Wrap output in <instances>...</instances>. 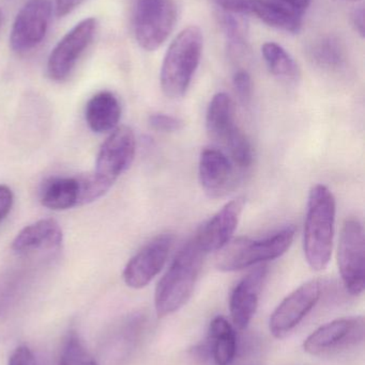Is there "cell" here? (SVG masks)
<instances>
[{"label": "cell", "mask_w": 365, "mask_h": 365, "mask_svg": "<svg viewBox=\"0 0 365 365\" xmlns=\"http://www.w3.org/2000/svg\"><path fill=\"white\" fill-rule=\"evenodd\" d=\"M206 255L193 237L176 255L154 293V308L159 319L177 312L189 302Z\"/></svg>", "instance_id": "cell-1"}, {"label": "cell", "mask_w": 365, "mask_h": 365, "mask_svg": "<svg viewBox=\"0 0 365 365\" xmlns=\"http://www.w3.org/2000/svg\"><path fill=\"white\" fill-rule=\"evenodd\" d=\"M336 201L326 185L311 189L304 223V251L309 266L321 272L331 259L334 249Z\"/></svg>", "instance_id": "cell-2"}, {"label": "cell", "mask_w": 365, "mask_h": 365, "mask_svg": "<svg viewBox=\"0 0 365 365\" xmlns=\"http://www.w3.org/2000/svg\"><path fill=\"white\" fill-rule=\"evenodd\" d=\"M203 46V32L197 26L184 28L174 38L161 68V88L165 96L180 98L186 93L201 62Z\"/></svg>", "instance_id": "cell-3"}, {"label": "cell", "mask_w": 365, "mask_h": 365, "mask_svg": "<svg viewBox=\"0 0 365 365\" xmlns=\"http://www.w3.org/2000/svg\"><path fill=\"white\" fill-rule=\"evenodd\" d=\"M295 235V227L287 225L264 238L231 240L216 253V268L221 272H238L274 261L289 250Z\"/></svg>", "instance_id": "cell-4"}, {"label": "cell", "mask_w": 365, "mask_h": 365, "mask_svg": "<svg viewBox=\"0 0 365 365\" xmlns=\"http://www.w3.org/2000/svg\"><path fill=\"white\" fill-rule=\"evenodd\" d=\"M206 128L210 139L225 149L231 162L239 169L253 163V149L246 135L236 121V108L229 94L219 92L210 101L206 113Z\"/></svg>", "instance_id": "cell-5"}, {"label": "cell", "mask_w": 365, "mask_h": 365, "mask_svg": "<svg viewBox=\"0 0 365 365\" xmlns=\"http://www.w3.org/2000/svg\"><path fill=\"white\" fill-rule=\"evenodd\" d=\"M177 21L174 0H133V29L141 48L156 51L169 38Z\"/></svg>", "instance_id": "cell-6"}, {"label": "cell", "mask_w": 365, "mask_h": 365, "mask_svg": "<svg viewBox=\"0 0 365 365\" xmlns=\"http://www.w3.org/2000/svg\"><path fill=\"white\" fill-rule=\"evenodd\" d=\"M338 265L345 289L360 296L365 289V236L359 219H347L341 231Z\"/></svg>", "instance_id": "cell-7"}, {"label": "cell", "mask_w": 365, "mask_h": 365, "mask_svg": "<svg viewBox=\"0 0 365 365\" xmlns=\"http://www.w3.org/2000/svg\"><path fill=\"white\" fill-rule=\"evenodd\" d=\"M364 317H343L321 326L304 343L306 354L316 357L329 356L357 346L364 341Z\"/></svg>", "instance_id": "cell-8"}, {"label": "cell", "mask_w": 365, "mask_h": 365, "mask_svg": "<svg viewBox=\"0 0 365 365\" xmlns=\"http://www.w3.org/2000/svg\"><path fill=\"white\" fill-rule=\"evenodd\" d=\"M96 29L98 21L96 19H85L57 43L47 60V75L51 81H64L70 76L79 58L91 45Z\"/></svg>", "instance_id": "cell-9"}, {"label": "cell", "mask_w": 365, "mask_h": 365, "mask_svg": "<svg viewBox=\"0 0 365 365\" xmlns=\"http://www.w3.org/2000/svg\"><path fill=\"white\" fill-rule=\"evenodd\" d=\"M321 283L311 280L296 289L276 307L269 319L270 334L276 339L289 336L321 299Z\"/></svg>", "instance_id": "cell-10"}, {"label": "cell", "mask_w": 365, "mask_h": 365, "mask_svg": "<svg viewBox=\"0 0 365 365\" xmlns=\"http://www.w3.org/2000/svg\"><path fill=\"white\" fill-rule=\"evenodd\" d=\"M174 242L173 234L164 233L147 242L124 267V283L134 289L147 287L166 264Z\"/></svg>", "instance_id": "cell-11"}, {"label": "cell", "mask_w": 365, "mask_h": 365, "mask_svg": "<svg viewBox=\"0 0 365 365\" xmlns=\"http://www.w3.org/2000/svg\"><path fill=\"white\" fill-rule=\"evenodd\" d=\"M135 152L136 139L133 130L126 125L115 128L99 151L94 173L113 186L130 168Z\"/></svg>", "instance_id": "cell-12"}, {"label": "cell", "mask_w": 365, "mask_h": 365, "mask_svg": "<svg viewBox=\"0 0 365 365\" xmlns=\"http://www.w3.org/2000/svg\"><path fill=\"white\" fill-rule=\"evenodd\" d=\"M49 0H30L15 17L10 44L15 53H24L38 46L46 36L51 19Z\"/></svg>", "instance_id": "cell-13"}, {"label": "cell", "mask_w": 365, "mask_h": 365, "mask_svg": "<svg viewBox=\"0 0 365 365\" xmlns=\"http://www.w3.org/2000/svg\"><path fill=\"white\" fill-rule=\"evenodd\" d=\"M244 205V197L231 200L199 227L193 238L206 255L218 252L233 240Z\"/></svg>", "instance_id": "cell-14"}, {"label": "cell", "mask_w": 365, "mask_h": 365, "mask_svg": "<svg viewBox=\"0 0 365 365\" xmlns=\"http://www.w3.org/2000/svg\"><path fill=\"white\" fill-rule=\"evenodd\" d=\"M237 167L219 148H206L199 156V177L210 197H222L233 189Z\"/></svg>", "instance_id": "cell-15"}, {"label": "cell", "mask_w": 365, "mask_h": 365, "mask_svg": "<svg viewBox=\"0 0 365 365\" xmlns=\"http://www.w3.org/2000/svg\"><path fill=\"white\" fill-rule=\"evenodd\" d=\"M267 276L268 266L266 264L256 266L231 292L229 311L234 325L238 329L246 330L252 322Z\"/></svg>", "instance_id": "cell-16"}, {"label": "cell", "mask_w": 365, "mask_h": 365, "mask_svg": "<svg viewBox=\"0 0 365 365\" xmlns=\"http://www.w3.org/2000/svg\"><path fill=\"white\" fill-rule=\"evenodd\" d=\"M220 10L239 15H255L270 27L297 34L302 17L272 4L269 0H212Z\"/></svg>", "instance_id": "cell-17"}, {"label": "cell", "mask_w": 365, "mask_h": 365, "mask_svg": "<svg viewBox=\"0 0 365 365\" xmlns=\"http://www.w3.org/2000/svg\"><path fill=\"white\" fill-rule=\"evenodd\" d=\"M64 234L59 223L54 219H41L24 227L12 242V249L17 253L51 250L60 247Z\"/></svg>", "instance_id": "cell-18"}, {"label": "cell", "mask_w": 365, "mask_h": 365, "mask_svg": "<svg viewBox=\"0 0 365 365\" xmlns=\"http://www.w3.org/2000/svg\"><path fill=\"white\" fill-rule=\"evenodd\" d=\"M86 122L92 132L103 134L117 128L121 106L115 94L102 91L90 98L86 106Z\"/></svg>", "instance_id": "cell-19"}, {"label": "cell", "mask_w": 365, "mask_h": 365, "mask_svg": "<svg viewBox=\"0 0 365 365\" xmlns=\"http://www.w3.org/2000/svg\"><path fill=\"white\" fill-rule=\"evenodd\" d=\"M206 341L216 365L233 364L238 351L237 334L226 319L216 317L212 319Z\"/></svg>", "instance_id": "cell-20"}, {"label": "cell", "mask_w": 365, "mask_h": 365, "mask_svg": "<svg viewBox=\"0 0 365 365\" xmlns=\"http://www.w3.org/2000/svg\"><path fill=\"white\" fill-rule=\"evenodd\" d=\"M77 178H54L43 185L40 201L53 210H66L79 206Z\"/></svg>", "instance_id": "cell-21"}, {"label": "cell", "mask_w": 365, "mask_h": 365, "mask_svg": "<svg viewBox=\"0 0 365 365\" xmlns=\"http://www.w3.org/2000/svg\"><path fill=\"white\" fill-rule=\"evenodd\" d=\"M309 58L315 66L327 72H340L346 64V53L336 36L317 38L309 46Z\"/></svg>", "instance_id": "cell-22"}, {"label": "cell", "mask_w": 365, "mask_h": 365, "mask_svg": "<svg viewBox=\"0 0 365 365\" xmlns=\"http://www.w3.org/2000/svg\"><path fill=\"white\" fill-rule=\"evenodd\" d=\"M261 53L268 68L274 76L287 81H296L299 77L297 63L281 45L274 42L265 43Z\"/></svg>", "instance_id": "cell-23"}, {"label": "cell", "mask_w": 365, "mask_h": 365, "mask_svg": "<svg viewBox=\"0 0 365 365\" xmlns=\"http://www.w3.org/2000/svg\"><path fill=\"white\" fill-rule=\"evenodd\" d=\"M218 17L229 41V51L234 53L244 51L248 44V25L244 15L220 10Z\"/></svg>", "instance_id": "cell-24"}, {"label": "cell", "mask_w": 365, "mask_h": 365, "mask_svg": "<svg viewBox=\"0 0 365 365\" xmlns=\"http://www.w3.org/2000/svg\"><path fill=\"white\" fill-rule=\"evenodd\" d=\"M57 365H98L84 347L76 334L72 332L64 341Z\"/></svg>", "instance_id": "cell-25"}, {"label": "cell", "mask_w": 365, "mask_h": 365, "mask_svg": "<svg viewBox=\"0 0 365 365\" xmlns=\"http://www.w3.org/2000/svg\"><path fill=\"white\" fill-rule=\"evenodd\" d=\"M79 206L91 203L102 197L111 188V185L101 179L96 173L79 175Z\"/></svg>", "instance_id": "cell-26"}, {"label": "cell", "mask_w": 365, "mask_h": 365, "mask_svg": "<svg viewBox=\"0 0 365 365\" xmlns=\"http://www.w3.org/2000/svg\"><path fill=\"white\" fill-rule=\"evenodd\" d=\"M148 121H149V125L156 132H179L184 126V121L179 118L162 113H152Z\"/></svg>", "instance_id": "cell-27"}, {"label": "cell", "mask_w": 365, "mask_h": 365, "mask_svg": "<svg viewBox=\"0 0 365 365\" xmlns=\"http://www.w3.org/2000/svg\"><path fill=\"white\" fill-rule=\"evenodd\" d=\"M234 89L240 102L249 105L252 101L253 83L251 75L246 71L239 70L235 73L233 79Z\"/></svg>", "instance_id": "cell-28"}, {"label": "cell", "mask_w": 365, "mask_h": 365, "mask_svg": "<svg viewBox=\"0 0 365 365\" xmlns=\"http://www.w3.org/2000/svg\"><path fill=\"white\" fill-rule=\"evenodd\" d=\"M269 1L289 12L302 17L306 9L310 6L311 0H269Z\"/></svg>", "instance_id": "cell-29"}, {"label": "cell", "mask_w": 365, "mask_h": 365, "mask_svg": "<svg viewBox=\"0 0 365 365\" xmlns=\"http://www.w3.org/2000/svg\"><path fill=\"white\" fill-rule=\"evenodd\" d=\"M8 365H36L34 354L27 346H19L13 351Z\"/></svg>", "instance_id": "cell-30"}, {"label": "cell", "mask_w": 365, "mask_h": 365, "mask_svg": "<svg viewBox=\"0 0 365 365\" xmlns=\"http://www.w3.org/2000/svg\"><path fill=\"white\" fill-rule=\"evenodd\" d=\"M12 205V190L6 185H0V222L8 216Z\"/></svg>", "instance_id": "cell-31"}, {"label": "cell", "mask_w": 365, "mask_h": 365, "mask_svg": "<svg viewBox=\"0 0 365 365\" xmlns=\"http://www.w3.org/2000/svg\"><path fill=\"white\" fill-rule=\"evenodd\" d=\"M85 0H56V13L62 17L74 11L81 6Z\"/></svg>", "instance_id": "cell-32"}, {"label": "cell", "mask_w": 365, "mask_h": 365, "mask_svg": "<svg viewBox=\"0 0 365 365\" xmlns=\"http://www.w3.org/2000/svg\"><path fill=\"white\" fill-rule=\"evenodd\" d=\"M354 26L359 32L360 36H364V6H358L351 14Z\"/></svg>", "instance_id": "cell-33"}, {"label": "cell", "mask_w": 365, "mask_h": 365, "mask_svg": "<svg viewBox=\"0 0 365 365\" xmlns=\"http://www.w3.org/2000/svg\"><path fill=\"white\" fill-rule=\"evenodd\" d=\"M2 23V11L0 10V26H1Z\"/></svg>", "instance_id": "cell-34"}, {"label": "cell", "mask_w": 365, "mask_h": 365, "mask_svg": "<svg viewBox=\"0 0 365 365\" xmlns=\"http://www.w3.org/2000/svg\"><path fill=\"white\" fill-rule=\"evenodd\" d=\"M354 1H355V0H354Z\"/></svg>", "instance_id": "cell-35"}]
</instances>
